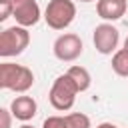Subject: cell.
Returning <instances> with one entry per match:
<instances>
[{
  "label": "cell",
  "mask_w": 128,
  "mask_h": 128,
  "mask_svg": "<svg viewBox=\"0 0 128 128\" xmlns=\"http://www.w3.org/2000/svg\"><path fill=\"white\" fill-rule=\"evenodd\" d=\"M20 128H34V126H30V124H22Z\"/></svg>",
  "instance_id": "17"
},
{
  "label": "cell",
  "mask_w": 128,
  "mask_h": 128,
  "mask_svg": "<svg viewBox=\"0 0 128 128\" xmlns=\"http://www.w3.org/2000/svg\"><path fill=\"white\" fill-rule=\"evenodd\" d=\"M92 42H94V48L108 56V54H114L118 50V42H120V32L118 28L112 24V22H102L94 28L92 32Z\"/></svg>",
  "instance_id": "6"
},
{
  "label": "cell",
  "mask_w": 128,
  "mask_h": 128,
  "mask_svg": "<svg viewBox=\"0 0 128 128\" xmlns=\"http://www.w3.org/2000/svg\"><path fill=\"white\" fill-rule=\"evenodd\" d=\"M80 2H94V0H80Z\"/></svg>",
  "instance_id": "19"
},
{
  "label": "cell",
  "mask_w": 128,
  "mask_h": 128,
  "mask_svg": "<svg viewBox=\"0 0 128 128\" xmlns=\"http://www.w3.org/2000/svg\"><path fill=\"white\" fill-rule=\"evenodd\" d=\"M112 70L118 76L128 78V48H118L112 54Z\"/></svg>",
  "instance_id": "11"
},
{
  "label": "cell",
  "mask_w": 128,
  "mask_h": 128,
  "mask_svg": "<svg viewBox=\"0 0 128 128\" xmlns=\"http://www.w3.org/2000/svg\"><path fill=\"white\" fill-rule=\"evenodd\" d=\"M12 10H14L12 0H0V22L8 20L12 16Z\"/></svg>",
  "instance_id": "14"
},
{
  "label": "cell",
  "mask_w": 128,
  "mask_h": 128,
  "mask_svg": "<svg viewBox=\"0 0 128 128\" xmlns=\"http://www.w3.org/2000/svg\"><path fill=\"white\" fill-rule=\"evenodd\" d=\"M96 128H118L116 124H112V122H102V124H98Z\"/></svg>",
  "instance_id": "16"
},
{
  "label": "cell",
  "mask_w": 128,
  "mask_h": 128,
  "mask_svg": "<svg viewBox=\"0 0 128 128\" xmlns=\"http://www.w3.org/2000/svg\"><path fill=\"white\" fill-rule=\"evenodd\" d=\"M76 94H80L76 82L68 76V72H64V74H60V76L52 82L50 92H48V100H50L52 108H56V110H60V112H66V110H70V108L74 106Z\"/></svg>",
  "instance_id": "2"
},
{
  "label": "cell",
  "mask_w": 128,
  "mask_h": 128,
  "mask_svg": "<svg viewBox=\"0 0 128 128\" xmlns=\"http://www.w3.org/2000/svg\"><path fill=\"white\" fill-rule=\"evenodd\" d=\"M12 18L16 20V24L24 26V28H30V26H36L40 22L42 12H40V6H38V0H12Z\"/></svg>",
  "instance_id": "7"
},
{
  "label": "cell",
  "mask_w": 128,
  "mask_h": 128,
  "mask_svg": "<svg viewBox=\"0 0 128 128\" xmlns=\"http://www.w3.org/2000/svg\"><path fill=\"white\" fill-rule=\"evenodd\" d=\"M124 48H128V36H126V40H124Z\"/></svg>",
  "instance_id": "18"
},
{
  "label": "cell",
  "mask_w": 128,
  "mask_h": 128,
  "mask_svg": "<svg viewBox=\"0 0 128 128\" xmlns=\"http://www.w3.org/2000/svg\"><path fill=\"white\" fill-rule=\"evenodd\" d=\"M32 86H34V72L28 66L14 64V62L0 64V88L26 94Z\"/></svg>",
  "instance_id": "1"
},
{
  "label": "cell",
  "mask_w": 128,
  "mask_h": 128,
  "mask_svg": "<svg viewBox=\"0 0 128 128\" xmlns=\"http://www.w3.org/2000/svg\"><path fill=\"white\" fill-rule=\"evenodd\" d=\"M76 18V4L72 0H50L44 8V20L52 30L68 28Z\"/></svg>",
  "instance_id": "4"
},
{
  "label": "cell",
  "mask_w": 128,
  "mask_h": 128,
  "mask_svg": "<svg viewBox=\"0 0 128 128\" xmlns=\"http://www.w3.org/2000/svg\"><path fill=\"white\" fill-rule=\"evenodd\" d=\"M66 72H68V76L76 82V86H78L80 92H86V90L90 88V84H92V76H90V72H88L84 66L74 64V66H70Z\"/></svg>",
  "instance_id": "10"
},
{
  "label": "cell",
  "mask_w": 128,
  "mask_h": 128,
  "mask_svg": "<svg viewBox=\"0 0 128 128\" xmlns=\"http://www.w3.org/2000/svg\"><path fill=\"white\" fill-rule=\"evenodd\" d=\"M52 52L54 56L60 60V62H74L82 56L84 52V44H82V38L74 32H64L60 34L54 44H52Z\"/></svg>",
  "instance_id": "5"
},
{
  "label": "cell",
  "mask_w": 128,
  "mask_h": 128,
  "mask_svg": "<svg viewBox=\"0 0 128 128\" xmlns=\"http://www.w3.org/2000/svg\"><path fill=\"white\" fill-rule=\"evenodd\" d=\"M66 122H68V128H92L90 124V118L82 112H70L66 114Z\"/></svg>",
  "instance_id": "12"
},
{
  "label": "cell",
  "mask_w": 128,
  "mask_h": 128,
  "mask_svg": "<svg viewBox=\"0 0 128 128\" xmlns=\"http://www.w3.org/2000/svg\"><path fill=\"white\" fill-rule=\"evenodd\" d=\"M96 12L104 22H116L126 14V0H96Z\"/></svg>",
  "instance_id": "9"
},
{
  "label": "cell",
  "mask_w": 128,
  "mask_h": 128,
  "mask_svg": "<svg viewBox=\"0 0 128 128\" xmlns=\"http://www.w3.org/2000/svg\"><path fill=\"white\" fill-rule=\"evenodd\" d=\"M10 112H12V116H14L16 120L28 122V120H32V118L36 116L38 104H36V100H34L32 96L20 94V96H16V98L10 102Z\"/></svg>",
  "instance_id": "8"
},
{
  "label": "cell",
  "mask_w": 128,
  "mask_h": 128,
  "mask_svg": "<svg viewBox=\"0 0 128 128\" xmlns=\"http://www.w3.org/2000/svg\"><path fill=\"white\" fill-rule=\"evenodd\" d=\"M30 44V32L28 28L14 24L8 26L0 32V56L2 58H12L22 54Z\"/></svg>",
  "instance_id": "3"
},
{
  "label": "cell",
  "mask_w": 128,
  "mask_h": 128,
  "mask_svg": "<svg viewBox=\"0 0 128 128\" xmlns=\"http://www.w3.org/2000/svg\"><path fill=\"white\" fill-rule=\"evenodd\" d=\"M12 118L10 108H0V128H12Z\"/></svg>",
  "instance_id": "15"
},
{
  "label": "cell",
  "mask_w": 128,
  "mask_h": 128,
  "mask_svg": "<svg viewBox=\"0 0 128 128\" xmlns=\"http://www.w3.org/2000/svg\"><path fill=\"white\" fill-rule=\"evenodd\" d=\"M42 128H68L66 116H48L42 122Z\"/></svg>",
  "instance_id": "13"
}]
</instances>
